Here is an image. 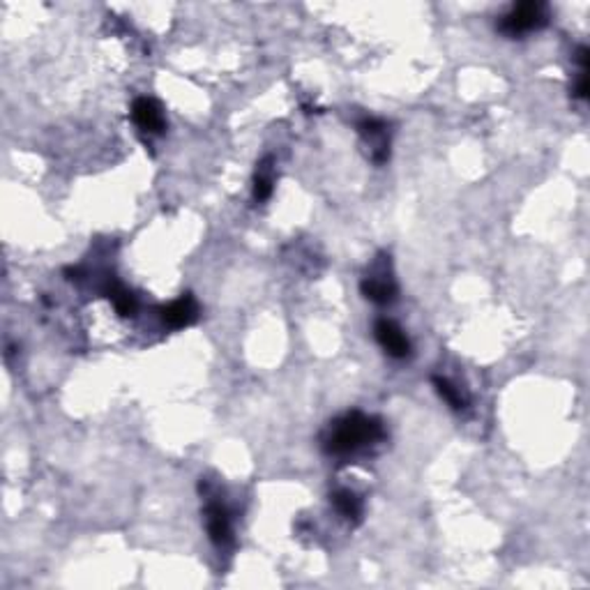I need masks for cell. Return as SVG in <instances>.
Segmentation results:
<instances>
[{
  "instance_id": "10",
  "label": "cell",
  "mask_w": 590,
  "mask_h": 590,
  "mask_svg": "<svg viewBox=\"0 0 590 590\" xmlns=\"http://www.w3.org/2000/svg\"><path fill=\"white\" fill-rule=\"evenodd\" d=\"M332 505L337 507V512L343 519L349 521H360L362 517V500L358 498V494H353L351 489H337L330 496Z\"/></svg>"
},
{
  "instance_id": "3",
  "label": "cell",
  "mask_w": 590,
  "mask_h": 590,
  "mask_svg": "<svg viewBox=\"0 0 590 590\" xmlns=\"http://www.w3.org/2000/svg\"><path fill=\"white\" fill-rule=\"evenodd\" d=\"M374 337L381 343V349L385 351L390 358H397V360L408 358L410 351H413L410 339L406 337V332L390 319H378L376 323H374Z\"/></svg>"
},
{
  "instance_id": "8",
  "label": "cell",
  "mask_w": 590,
  "mask_h": 590,
  "mask_svg": "<svg viewBox=\"0 0 590 590\" xmlns=\"http://www.w3.org/2000/svg\"><path fill=\"white\" fill-rule=\"evenodd\" d=\"M159 316H162V320L169 327H187L198 319V304L197 300L187 293L182 298L174 300V303H169L166 307H162Z\"/></svg>"
},
{
  "instance_id": "1",
  "label": "cell",
  "mask_w": 590,
  "mask_h": 590,
  "mask_svg": "<svg viewBox=\"0 0 590 590\" xmlns=\"http://www.w3.org/2000/svg\"><path fill=\"white\" fill-rule=\"evenodd\" d=\"M385 439V427L378 417L351 410L346 416L332 420L320 436L323 452L330 457H349Z\"/></svg>"
},
{
  "instance_id": "2",
  "label": "cell",
  "mask_w": 590,
  "mask_h": 590,
  "mask_svg": "<svg viewBox=\"0 0 590 590\" xmlns=\"http://www.w3.org/2000/svg\"><path fill=\"white\" fill-rule=\"evenodd\" d=\"M546 23H549L546 5H542V3H519V5H514L507 12L505 17H500L496 28L505 37L514 40V37H523V35L533 33V30L545 28Z\"/></svg>"
},
{
  "instance_id": "9",
  "label": "cell",
  "mask_w": 590,
  "mask_h": 590,
  "mask_svg": "<svg viewBox=\"0 0 590 590\" xmlns=\"http://www.w3.org/2000/svg\"><path fill=\"white\" fill-rule=\"evenodd\" d=\"M104 293H107V298L111 300L113 307H116V311H118L120 316H125V319H132V316H136L139 303H136V298L132 295V291H127L123 284H118L116 279H111L107 287H104Z\"/></svg>"
},
{
  "instance_id": "11",
  "label": "cell",
  "mask_w": 590,
  "mask_h": 590,
  "mask_svg": "<svg viewBox=\"0 0 590 590\" xmlns=\"http://www.w3.org/2000/svg\"><path fill=\"white\" fill-rule=\"evenodd\" d=\"M272 159L265 158L254 175V201H268L272 197Z\"/></svg>"
},
{
  "instance_id": "5",
  "label": "cell",
  "mask_w": 590,
  "mask_h": 590,
  "mask_svg": "<svg viewBox=\"0 0 590 590\" xmlns=\"http://www.w3.org/2000/svg\"><path fill=\"white\" fill-rule=\"evenodd\" d=\"M206 526H208V535L213 545L217 546H229L233 542V530H230V517L229 510L222 500L210 498L206 503Z\"/></svg>"
},
{
  "instance_id": "7",
  "label": "cell",
  "mask_w": 590,
  "mask_h": 590,
  "mask_svg": "<svg viewBox=\"0 0 590 590\" xmlns=\"http://www.w3.org/2000/svg\"><path fill=\"white\" fill-rule=\"evenodd\" d=\"M360 291L367 300H371L374 304H381V307L392 304L397 295H400V288H397L394 279L385 271L376 272V275L374 272L367 275L360 284Z\"/></svg>"
},
{
  "instance_id": "12",
  "label": "cell",
  "mask_w": 590,
  "mask_h": 590,
  "mask_svg": "<svg viewBox=\"0 0 590 590\" xmlns=\"http://www.w3.org/2000/svg\"><path fill=\"white\" fill-rule=\"evenodd\" d=\"M432 383L433 388H436V392H439L440 400L445 401V404L450 406L452 410H464L468 406V400L461 394L459 388H455L448 378H440V376H432Z\"/></svg>"
},
{
  "instance_id": "4",
  "label": "cell",
  "mask_w": 590,
  "mask_h": 590,
  "mask_svg": "<svg viewBox=\"0 0 590 590\" xmlns=\"http://www.w3.org/2000/svg\"><path fill=\"white\" fill-rule=\"evenodd\" d=\"M132 120L136 123L141 132L146 134H162L166 130V118H164V109L158 100L152 97H139L132 104Z\"/></svg>"
},
{
  "instance_id": "6",
  "label": "cell",
  "mask_w": 590,
  "mask_h": 590,
  "mask_svg": "<svg viewBox=\"0 0 590 590\" xmlns=\"http://www.w3.org/2000/svg\"><path fill=\"white\" fill-rule=\"evenodd\" d=\"M358 132L362 139L371 146V159L376 164H385L390 158V139L388 127L378 118H362L358 123Z\"/></svg>"
}]
</instances>
